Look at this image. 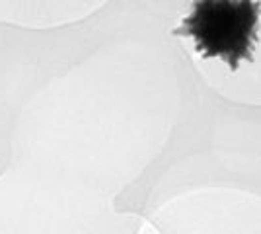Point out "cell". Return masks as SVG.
Returning <instances> with one entry per match:
<instances>
[{
  "label": "cell",
  "instance_id": "6da1fadb",
  "mask_svg": "<svg viewBox=\"0 0 261 234\" xmlns=\"http://www.w3.org/2000/svg\"><path fill=\"white\" fill-rule=\"evenodd\" d=\"M259 18L261 0H191V12L174 34L191 37L205 59H220L238 70L253 61Z\"/></svg>",
  "mask_w": 261,
  "mask_h": 234
}]
</instances>
